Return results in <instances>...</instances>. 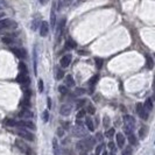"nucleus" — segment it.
I'll return each instance as SVG.
<instances>
[{
    "instance_id": "nucleus-1",
    "label": "nucleus",
    "mask_w": 155,
    "mask_h": 155,
    "mask_svg": "<svg viewBox=\"0 0 155 155\" xmlns=\"http://www.w3.org/2000/svg\"><path fill=\"white\" fill-rule=\"evenodd\" d=\"M96 144V139L92 137H87V138L81 140L79 142H77V149L79 152H89L92 147L95 146Z\"/></svg>"
},
{
    "instance_id": "nucleus-2",
    "label": "nucleus",
    "mask_w": 155,
    "mask_h": 155,
    "mask_svg": "<svg viewBox=\"0 0 155 155\" xmlns=\"http://www.w3.org/2000/svg\"><path fill=\"white\" fill-rule=\"evenodd\" d=\"M15 146H17V148L21 153H24L25 155H32V149H30V147L28 146L27 144H25L24 141H21V140H15Z\"/></svg>"
},
{
    "instance_id": "nucleus-3",
    "label": "nucleus",
    "mask_w": 155,
    "mask_h": 155,
    "mask_svg": "<svg viewBox=\"0 0 155 155\" xmlns=\"http://www.w3.org/2000/svg\"><path fill=\"white\" fill-rule=\"evenodd\" d=\"M17 132V134L19 135V137H21L22 139H25V140H28V141H33L34 140V135L30 133V132H28L26 128H20L17 129L15 131Z\"/></svg>"
},
{
    "instance_id": "nucleus-4",
    "label": "nucleus",
    "mask_w": 155,
    "mask_h": 155,
    "mask_svg": "<svg viewBox=\"0 0 155 155\" xmlns=\"http://www.w3.org/2000/svg\"><path fill=\"white\" fill-rule=\"evenodd\" d=\"M135 110H137V113H138V115L141 119H144V120L148 119V113H147L146 109L144 107V104L138 103L135 105Z\"/></svg>"
},
{
    "instance_id": "nucleus-5",
    "label": "nucleus",
    "mask_w": 155,
    "mask_h": 155,
    "mask_svg": "<svg viewBox=\"0 0 155 155\" xmlns=\"http://www.w3.org/2000/svg\"><path fill=\"white\" fill-rule=\"evenodd\" d=\"M13 27H17V22H14L13 20H11V19L0 20V30H2V29H8V28H13Z\"/></svg>"
},
{
    "instance_id": "nucleus-6",
    "label": "nucleus",
    "mask_w": 155,
    "mask_h": 155,
    "mask_svg": "<svg viewBox=\"0 0 155 155\" xmlns=\"http://www.w3.org/2000/svg\"><path fill=\"white\" fill-rule=\"evenodd\" d=\"M15 126H19V127H21V128H28V129H36V126H35L34 122H32V121L29 120H21V121H17V124H15Z\"/></svg>"
},
{
    "instance_id": "nucleus-7",
    "label": "nucleus",
    "mask_w": 155,
    "mask_h": 155,
    "mask_svg": "<svg viewBox=\"0 0 155 155\" xmlns=\"http://www.w3.org/2000/svg\"><path fill=\"white\" fill-rule=\"evenodd\" d=\"M71 132H72L74 137H76V138H83V137L86 135V131L83 128V126H77L76 125L75 127H72Z\"/></svg>"
},
{
    "instance_id": "nucleus-8",
    "label": "nucleus",
    "mask_w": 155,
    "mask_h": 155,
    "mask_svg": "<svg viewBox=\"0 0 155 155\" xmlns=\"http://www.w3.org/2000/svg\"><path fill=\"white\" fill-rule=\"evenodd\" d=\"M17 81L20 83V84H24V85L28 86L29 83H30V79L28 77V74H19V76L17 77Z\"/></svg>"
},
{
    "instance_id": "nucleus-9",
    "label": "nucleus",
    "mask_w": 155,
    "mask_h": 155,
    "mask_svg": "<svg viewBox=\"0 0 155 155\" xmlns=\"http://www.w3.org/2000/svg\"><path fill=\"white\" fill-rule=\"evenodd\" d=\"M70 63H71V55H70V54L64 55L60 61L61 68H68V67L70 65Z\"/></svg>"
},
{
    "instance_id": "nucleus-10",
    "label": "nucleus",
    "mask_w": 155,
    "mask_h": 155,
    "mask_svg": "<svg viewBox=\"0 0 155 155\" xmlns=\"http://www.w3.org/2000/svg\"><path fill=\"white\" fill-rule=\"evenodd\" d=\"M72 111V106L70 105V104H64V105H62L60 109V113L61 115H64V117H67V115H69L70 113Z\"/></svg>"
},
{
    "instance_id": "nucleus-11",
    "label": "nucleus",
    "mask_w": 155,
    "mask_h": 155,
    "mask_svg": "<svg viewBox=\"0 0 155 155\" xmlns=\"http://www.w3.org/2000/svg\"><path fill=\"white\" fill-rule=\"evenodd\" d=\"M48 33H49V25H48V22L43 21L40 24V35L42 37H46L48 35Z\"/></svg>"
},
{
    "instance_id": "nucleus-12",
    "label": "nucleus",
    "mask_w": 155,
    "mask_h": 155,
    "mask_svg": "<svg viewBox=\"0 0 155 155\" xmlns=\"http://www.w3.org/2000/svg\"><path fill=\"white\" fill-rule=\"evenodd\" d=\"M12 52H13V54L17 56V59H20V60L26 59V56H27L26 50L22 49V48H14V49H12Z\"/></svg>"
},
{
    "instance_id": "nucleus-13",
    "label": "nucleus",
    "mask_w": 155,
    "mask_h": 155,
    "mask_svg": "<svg viewBox=\"0 0 155 155\" xmlns=\"http://www.w3.org/2000/svg\"><path fill=\"white\" fill-rule=\"evenodd\" d=\"M33 115H34V114L30 112L28 109H24L21 112L19 113V118H22V119H25V120H26V119L33 118Z\"/></svg>"
},
{
    "instance_id": "nucleus-14",
    "label": "nucleus",
    "mask_w": 155,
    "mask_h": 155,
    "mask_svg": "<svg viewBox=\"0 0 155 155\" xmlns=\"http://www.w3.org/2000/svg\"><path fill=\"white\" fill-rule=\"evenodd\" d=\"M50 26H52V28H55V26H56V4H54L52 13H50Z\"/></svg>"
},
{
    "instance_id": "nucleus-15",
    "label": "nucleus",
    "mask_w": 155,
    "mask_h": 155,
    "mask_svg": "<svg viewBox=\"0 0 155 155\" xmlns=\"http://www.w3.org/2000/svg\"><path fill=\"white\" fill-rule=\"evenodd\" d=\"M64 26H65V17H63L59 24V27H57V33H56V36H57V40L60 41V37L62 33H63V29H64Z\"/></svg>"
},
{
    "instance_id": "nucleus-16",
    "label": "nucleus",
    "mask_w": 155,
    "mask_h": 155,
    "mask_svg": "<svg viewBox=\"0 0 155 155\" xmlns=\"http://www.w3.org/2000/svg\"><path fill=\"white\" fill-rule=\"evenodd\" d=\"M115 142H117V146L119 147V148H122L124 145H125V137L121 133H118L115 135Z\"/></svg>"
},
{
    "instance_id": "nucleus-17",
    "label": "nucleus",
    "mask_w": 155,
    "mask_h": 155,
    "mask_svg": "<svg viewBox=\"0 0 155 155\" xmlns=\"http://www.w3.org/2000/svg\"><path fill=\"white\" fill-rule=\"evenodd\" d=\"M124 122H125V125L135 127V119H134L132 115H125V117H124Z\"/></svg>"
},
{
    "instance_id": "nucleus-18",
    "label": "nucleus",
    "mask_w": 155,
    "mask_h": 155,
    "mask_svg": "<svg viewBox=\"0 0 155 155\" xmlns=\"http://www.w3.org/2000/svg\"><path fill=\"white\" fill-rule=\"evenodd\" d=\"M52 150H54V155H61L60 146H59V141L57 139H52Z\"/></svg>"
},
{
    "instance_id": "nucleus-19",
    "label": "nucleus",
    "mask_w": 155,
    "mask_h": 155,
    "mask_svg": "<svg viewBox=\"0 0 155 155\" xmlns=\"http://www.w3.org/2000/svg\"><path fill=\"white\" fill-rule=\"evenodd\" d=\"M63 76H64V72L62 71V68L61 67H56L55 68V77H56V79H62L63 78Z\"/></svg>"
},
{
    "instance_id": "nucleus-20",
    "label": "nucleus",
    "mask_w": 155,
    "mask_h": 155,
    "mask_svg": "<svg viewBox=\"0 0 155 155\" xmlns=\"http://www.w3.org/2000/svg\"><path fill=\"white\" fill-rule=\"evenodd\" d=\"M85 125H86V127H87V129H89L90 132H93V131H95V125H93V121H92L91 118H86Z\"/></svg>"
},
{
    "instance_id": "nucleus-21",
    "label": "nucleus",
    "mask_w": 155,
    "mask_h": 155,
    "mask_svg": "<svg viewBox=\"0 0 155 155\" xmlns=\"http://www.w3.org/2000/svg\"><path fill=\"white\" fill-rule=\"evenodd\" d=\"M128 142L132 146H138V139H137V137L133 133L128 134Z\"/></svg>"
},
{
    "instance_id": "nucleus-22",
    "label": "nucleus",
    "mask_w": 155,
    "mask_h": 155,
    "mask_svg": "<svg viewBox=\"0 0 155 155\" xmlns=\"http://www.w3.org/2000/svg\"><path fill=\"white\" fill-rule=\"evenodd\" d=\"M144 107L146 109L147 111H152L153 110V100H152V98L146 99V102L144 104Z\"/></svg>"
},
{
    "instance_id": "nucleus-23",
    "label": "nucleus",
    "mask_w": 155,
    "mask_h": 155,
    "mask_svg": "<svg viewBox=\"0 0 155 155\" xmlns=\"http://www.w3.org/2000/svg\"><path fill=\"white\" fill-rule=\"evenodd\" d=\"M65 85L71 87V86H75V81H74V78L71 75H68L67 77H65Z\"/></svg>"
},
{
    "instance_id": "nucleus-24",
    "label": "nucleus",
    "mask_w": 155,
    "mask_h": 155,
    "mask_svg": "<svg viewBox=\"0 0 155 155\" xmlns=\"http://www.w3.org/2000/svg\"><path fill=\"white\" fill-rule=\"evenodd\" d=\"M19 70H20L21 74H28V68L25 64V62H20L19 63Z\"/></svg>"
},
{
    "instance_id": "nucleus-25",
    "label": "nucleus",
    "mask_w": 155,
    "mask_h": 155,
    "mask_svg": "<svg viewBox=\"0 0 155 155\" xmlns=\"http://www.w3.org/2000/svg\"><path fill=\"white\" fill-rule=\"evenodd\" d=\"M146 64H147V68L148 69H153V67H154V61H153V59L149 56V55H147L146 56Z\"/></svg>"
},
{
    "instance_id": "nucleus-26",
    "label": "nucleus",
    "mask_w": 155,
    "mask_h": 155,
    "mask_svg": "<svg viewBox=\"0 0 155 155\" xmlns=\"http://www.w3.org/2000/svg\"><path fill=\"white\" fill-rule=\"evenodd\" d=\"M33 60H34V70L36 72L37 70V48H34V52H33Z\"/></svg>"
},
{
    "instance_id": "nucleus-27",
    "label": "nucleus",
    "mask_w": 155,
    "mask_h": 155,
    "mask_svg": "<svg viewBox=\"0 0 155 155\" xmlns=\"http://www.w3.org/2000/svg\"><path fill=\"white\" fill-rule=\"evenodd\" d=\"M4 124H5L6 126H8V127H14L15 124H17V121L13 120V119H11V118H7L6 120L4 121Z\"/></svg>"
},
{
    "instance_id": "nucleus-28",
    "label": "nucleus",
    "mask_w": 155,
    "mask_h": 155,
    "mask_svg": "<svg viewBox=\"0 0 155 155\" xmlns=\"http://www.w3.org/2000/svg\"><path fill=\"white\" fill-rule=\"evenodd\" d=\"M65 46H67V48H68V49H71V48H76V42H75L74 40L69 39V40H67V43H65Z\"/></svg>"
},
{
    "instance_id": "nucleus-29",
    "label": "nucleus",
    "mask_w": 155,
    "mask_h": 155,
    "mask_svg": "<svg viewBox=\"0 0 155 155\" xmlns=\"http://www.w3.org/2000/svg\"><path fill=\"white\" fill-rule=\"evenodd\" d=\"M146 134H147L146 127H145V126H142V127L140 128V131H139V138H140V139H145Z\"/></svg>"
},
{
    "instance_id": "nucleus-30",
    "label": "nucleus",
    "mask_w": 155,
    "mask_h": 155,
    "mask_svg": "<svg viewBox=\"0 0 155 155\" xmlns=\"http://www.w3.org/2000/svg\"><path fill=\"white\" fill-rule=\"evenodd\" d=\"M114 134H115V132H114V129L113 128H110L106 131V133H105V137L109 139H111L112 137H114Z\"/></svg>"
},
{
    "instance_id": "nucleus-31",
    "label": "nucleus",
    "mask_w": 155,
    "mask_h": 155,
    "mask_svg": "<svg viewBox=\"0 0 155 155\" xmlns=\"http://www.w3.org/2000/svg\"><path fill=\"white\" fill-rule=\"evenodd\" d=\"M13 37H11V36H4L2 37V43H5V44H11V43H13Z\"/></svg>"
},
{
    "instance_id": "nucleus-32",
    "label": "nucleus",
    "mask_w": 155,
    "mask_h": 155,
    "mask_svg": "<svg viewBox=\"0 0 155 155\" xmlns=\"http://www.w3.org/2000/svg\"><path fill=\"white\" fill-rule=\"evenodd\" d=\"M86 112L89 113V114H91V115H92V114H95V112H96L95 106H93V105H91V104H90V105H87V107H86Z\"/></svg>"
},
{
    "instance_id": "nucleus-33",
    "label": "nucleus",
    "mask_w": 155,
    "mask_h": 155,
    "mask_svg": "<svg viewBox=\"0 0 155 155\" xmlns=\"http://www.w3.org/2000/svg\"><path fill=\"white\" fill-rule=\"evenodd\" d=\"M42 120L43 122H47V121L49 120V112L46 110V111H43L42 113Z\"/></svg>"
},
{
    "instance_id": "nucleus-34",
    "label": "nucleus",
    "mask_w": 155,
    "mask_h": 155,
    "mask_svg": "<svg viewBox=\"0 0 155 155\" xmlns=\"http://www.w3.org/2000/svg\"><path fill=\"white\" fill-rule=\"evenodd\" d=\"M124 131H125V133H126V134H131V133L134 131V127H132V126H128V125H125V127H124Z\"/></svg>"
},
{
    "instance_id": "nucleus-35",
    "label": "nucleus",
    "mask_w": 155,
    "mask_h": 155,
    "mask_svg": "<svg viewBox=\"0 0 155 155\" xmlns=\"http://www.w3.org/2000/svg\"><path fill=\"white\" fill-rule=\"evenodd\" d=\"M98 79H99V76H97V75H96V76H93V77L90 79V83H89V84H90V85L93 87V86H95V84L97 83V81H98Z\"/></svg>"
},
{
    "instance_id": "nucleus-36",
    "label": "nucleus",
    "mask_w": 155,
    "mask_h": 155,
    "mask_svg": "<svg viewBox=\"0 0 155 155\" xmlns=\"http://www.w3.org/2000/svg\"><path fill=\"white\" fill-rule=\"evenodd\" d=\"M37 86H39V92H40V93L43 92V90H44V84H43L42 79H39V84H37Z\"/></svg>"
},
{
    "instance_id": "nucleus-37",
    "label": "nucleus",
    "mask_w": 155,
    "mask_h": 155,
    "mask_svg": "<svg viewBox=\"0 0 155 155\" xmlns=\"http://www.w3.org/2000/svg\"><path fill=\"white\" fill-rule=\"evenodd\" d=\"M59 91H60V93H62V95H67V93H68L67 87H65V86H63V85L59 86Z\"/></svg>"
},
{
    "instance_id": "nucleus-38",
    "label": "nucleus",
    "mask_w": 155,
    "mask_h": 155,
    "mask_svg": "<svg viewBox=\"0 0 155 155\" xmlns=\"http://www.w3.org/2000/svg\"><path fill=\"white\" fill-rule=\"evenodd\" d=\"M132 154H133V153H132V148L129 146L122 150V155H132Z\"/></svg>"
},
{
    "instance_id": "nucleus-39",
    "label": "nucleus",
    "mask_w": 155,
    "mask_h": 155,
    "mask_svg": "<svg viewBox=\"0 0 155 155\" xmlns=\"http://www.w3.org/2000/svg\"><path fill=\"white\" fill-rule=\"evenodd\" d=\"M84 115H85V111H84V110H81V111H78L76 118H77V119H82V118H84Z\"/></svg>"
},
{
    "instance_id": "nucleus-40",
    "label": "nucleus",
    "mask_w": 155,
    "mask_h": 155,
    "mask_svg": "<svg viewBox=\"0 0 155 155\" xmlns=\"http://www.w3.org/2000/svg\"><path fill=\"white\" fill-rule=\"evenodd\" d=\"M96 65H97L98 69H100L102 65H103V60L102 59H96Z\"/></svg>"
},
{
    "instance_id": "nucleus-41",
    "label": "nucleus",
    "mask_w": 155,
    "mask_h": 155,
    "mask_svg": "<svg viewBox=\"0 0 155 155\" xmlns=\"http://www.w3.org/2000/svg\"><path fill=\"white\" fill-rule=\"evenodd\" d=\"M85 91H84V89H77L75 92H74V96H81V95H83Z\"/></svg>"
},
{
    "instance_id": "nucleus-42",
    "label": "nucleus",
    "mask_w": 155,
    "mask_h": 155,
    "mask_svg": "<svg viewBox=\"0 0 155 155\" xmlns=\"http://www.w3.org/2000/svg\"><path fill=\"white\" fill-rule=\"evenodd\" d=\"M103 147L104 145H99V146H97V148H96V154L95 155H99L100 153H102V150H103Z\"/></svg>"
},
{
    "instance_id": "nucleus-43",
    "label": "nucleus",
    "mask_w": 155,
    "mask_h": 155,
    "mask_svg": "<svg viewBox=\"0 0 155 155\" xmlns=\"http://www.w3.org/2000/svg\"><path fill=\"white\" fill-rule=\"evenodd\" d=\"M37 24H41L40 22V20H35V21H33V25H32V29H37V27H39V25Z\"/></svg>"
},
{
    "instance_id": "nucleus-44",
    "label": "nucleus",
    "mask_w": 155,
    "mask_h": 155,
    "mask_svg": "<svg viewBox=\"0 0 155 155\" xmlns=\"http://www.w3.org/2000/svg\"><path fill=\"white\" fill-rule=\"evenodd\" d=\"M109 125H110V119H109V117H104V126H105V127H109Z\"/></svg>"
},
{
    "instance_id": "nucleus-45",
    "label": "nucleus",
    "mask_w": 155,
    "mask_h": 155,
    "mask_svg": "<svg viewBox=\"0 0 155 155\" xmlns=\"http://www.w3.org/2000/svg\"><path fill=\"white\" fill-rule=\"evenodd\" d=\"M96 140L103 141V134H102V133H97V134H96Z\"/></svg>"
},
{
    "instance_id": "nucleus-46",
    "label": "nucleus",
    "mask_w": 155,
    "mask_h": 155,
    "mask_svg": "<svg viewBox=\"0 0 155 155\" xmlns=\"http://www.w3.org/2000/svg\"><path fill=\"white\" fill-rule=\"evenodd\" d=\"M107 147H109V148H110V149H111L112 152H114V150H115V145H114L113 142H109V145H107Z\"/></svg>"
},
{
    "instance_id": "nucleus-47",
    "label": "nucleus",
    "mask_w": 155,
    "mask_h": 155,
    "mask_svg": "<svg viewBox=\"0 0 155 155\" xmlns=\"http://www.w3.org/2000/svg\"><path fill=\"white\" fill-rule=\"evenodd\" d=\"M57 134H59V137H62V135L64 134V129L62 128V127H60L59 131H57Z\"/></svg>"
},
{
    "instance_id": "nucleus-48",
    "label": "nucleus",
    "mask_w": 155,
    "mask_h": 155,
    "mask_svg": "<svg viewBox=\"0 0 155 155\" xmlns=\"http://www.w3.org/2000/svg\"><path fill=\"white\" fill-rule=\"evenodd\" d=\"M84 103H85V100H84V99H82L81 102H78V103H77V107H78V109H79V107H82V106L84 105Z\"/></svg>"
},
{
    "instance_id": "nucleus-49",
    "label": "nucleus",
    "mask_w": 155,
    "mask_h": 155,
    "mask_svg": "<svg viewBox=\"0 0 155 155\" xmlns=\"http://www.w3.org/2000/svg\"><path fill=\"white\" fill-rule=\"evenodd\" d=\"M48 99V110H50L52 109V99L50 98H47Z\"/></svg>"
},
{
    "instance_id": "nucleus-50",
    "label": "nucleus",
    "mask_w": 155,
    "mask_h": 155,
    "mask_svg": "<svg viewBox=\"0 0 155 155\" xmlns=\"http://www.w3.org/2000/svg\"><path fill=\"white\" fill-rule=\"evenodd\" d=\"M76 125H77V126H83V122H82L81 119H77V120H76Z\"/></svg>"
},
{
    "instance_id": "nucleus-51",
    "label": "nucleus",
    "mask_w": 155,
    "mask_h": 155,
    "mask_svg": "<svg viewBox=\"0 0 155 155\" xmlns=\"http://www.w3.org/2000/svg\"><path fill=\"white\" fill-rule=\"evenodd\" d=\"M39 1H40V2L42 4V5H46V4H47V2L49 1V0H39Z\"/></svg>"
},
{
    "instance_id": "nucleus-52",
    "label": "nucleus",
    "mask_w": 155,
    "mask_h": 155,
    "mask_svg": "<svg viewBox=\"0 0 155 155\" xmlns=\"http://www.w3.org/2000/svg\"><path fill=\"white\" fill-rule=\"evenodd\" d=\"M102 155H109V153H107V152H104V153Z\"/></svg>"
},
{
    "instance_id": "nucleus-53",
    "label": "nucleus",
    "mask_w": 155,
    "mask_h": 155,
    "mask_svg": "<svg viewBox=\"0 0 155 155\" xmlns=\"http://www.w3.org/2000/svg\"><path fill=\"white\" fill-rule=\"evenodd\" d=\"M109 155H115V154H114V153H111V154H109Z\"/></svg>"
}]
</instances>
